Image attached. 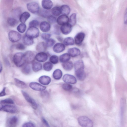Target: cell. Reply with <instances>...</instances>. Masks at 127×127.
Listing matches in <instances>:
<instances>
[{
  "instance_id": "2e32d148",
  "label": "cell",
  "mask_w": 127,
  "mask_h": 127,
  "mask_svg": "<svg viewBox=\"0 0 127 127\" xmlns=\"http://www.w3.org/2000/svg\"><path fill=\"white\" fill-rule=\"evenodd\" d=\"M85 33L80 32L77 33L74 37V42L76 45L80 44L83 41L85 37Z\"/></svg>"
},
{
  "instance_id": "f1b7e54d",
  "label": "cell",
  "mask_w": 127,
  "mask_h": 127,
  "mask_svg": "<svg viewBox=\"0 0 127 127\" xmlns=\"http://www.w3.org/2000/svg\"><path fill=\"white\" fill-rule=\"evenodd\" d=\"M70 59V56L68 53H65L61 55L59 58V61L61 63H64L69 61Z\"/></svg>"
},
{
  "instance_id": "7c38bea8",
  "label": "cell",
  "mask_w": 127,
  "mask_h": 127,
  "mask_svg": "<svg viewBox=\"0 0 127 127\" xmlns=\"http://www.w3.org/2000/svg\"><path fill=\"white\" fill-rule=\"evenodd\" d=\"M72 27L71 25L68 23L62 25L60 28V30L63 34L67 35L71 32Z\"/></svg>"
},
{
  "instance_id": "5bb4252c",
  "label": "cell",
  "mask_w": 127,
  "mask_h": 127,
  "mask_svg": "<svg viewBox=\"0 0 127 127\" xmlns=\"http://www.w3.org/2000/svg\"><path fill=\"white\" fill-rule=\"evenodd\" d=\"M65 47L64 45L61 43H58L54 46L53 50L55 52L57 53H61L65 50Z\"/></svg>"
},
{
  "instance_id": "7402d4cb",
  "label": "cell",
  "mask_w": 127,
  "mask_h": 127,
  "mask_svg": "<svg viewBox=\"0 0 127 127\" xmlns=\"http://www.w3.org/2000/svg\"><path fill=\"white\" fill-rule=\"evenodd\" d=\"M61 13L62 15H67L69 14L70 9L67 5L64 4L62 5L60 7Z\"/></svg>"
},
{
  "instance_id": "e0dca14e",
  "label": "cell",
  "mask_w": 127,
  "mask_h": 127,
  "mask_svg": "<svg viewBox=\"0 0 127 127\" xmlns=\"http://www.w3.org/2000/svg\"><path fill=\"white\" fill-rule=\"evenodd\" d=\"M51 79L49 76L43 75L40 76L39 78L38 81L41 84L44 85H47L51 82Z\"/></svg>"
},
{
  "instance_id": "8992f818",
  "label": "cell",
  "mask_w": 127,
  "mask_h": 127,
  "mask_svg": "<svg viewBox=\"0 0 127 127\" xmlns=\"http://www.w3.org/2000/svg\"><path fill=\"white\" fill-rule=\"evenodd\" d=\"M27 7L28 10L33 14L38 13L40 9L38 4L35 2L28 3L27 4Z\"/></svg>"
},
{
  "instance_id": "ba28073f",
  "label": "cell",
  "mask_w": 127,
  "mask_h": 127,
  "mask_svg": "<svg viewBox=\"0 0 127 127\" xmlns=\"http://www.w3.org/2000/svg\"><path fill=\"white\" fill-rule=\"evenodd\" d=\"M21 92L26 100L31 104L32 107L34 109H36L37 108V106L34 100L25 92L22 91Z\"/></svg>"
},
{
  "instance_id": "ffe728a7",
  "label": "cell",
  "mask_w": 127,
  "mask_h": 127,
  "mask_svg": "<svg viewBox=\"0 0 127 127\" xmlns=\"http://www.w3.org/2000/svg\"><path fill=\"white\" fill-rule=\"evenodd\" d=\"M41 5L43 8L49 10L52 7L53 3L51 0H42Z\"/></svg>"
},
{
  "instance_id": "30bf717a",
  "label": "cell",
  "mask_w": 127,
  "mask_h": 127,
  "mask_svg": "<svg viewBox=\"0 0 127 127\" xmlns=\"http://www.w3.org/2000/svg\"><path fill=\"white\" fill-rule=\"evenodd\" d=\"M29 86L33 90L37 91H42L44 90L46 88L45 86L35 82H31L29 84Z\"/></svg>"
},
{
  "instance_id": "52a82bcc",
  "label": "cell",
  "mask_w": 127,
  "mask_h": 127,
  "mask_svg": "<svg viewBox=\"0 0 127 127\" xmlns=\"http://www.w3.org/2000/svg\"><path fill=\"white\" fill-rule=\"evenodd\" d=\"M8 38L12 42L14 43L19 41L21 38V34L14 31H10L8 34Z\"/></svg>"
},
{
  "instance_id": "681fc988",
  "label": "cell",
  "mask_w": 127,
  "mask_h": 127,
  "mask_svg": "<svg viewBox=\"0 0 127 127\" xmlns=\"http://www.w3.org/2000/svg\"><path fill=\"white\" fill-rule=\"evenodd\" d=\"M54 33L55 34L57 35L60 34V29L59 27L56 26L54 27Z\"/></svg>"
},
{
  "instance_id": "c3c4849f",
  "label": "cell",
  "mask_w": 127,
  "mask_h": 127,
  "mask_svg": "<svg viewBox=\"0 0 127 127\" xmlns=\"http://www.w3.org/2000/svg\"><path fill=\"white\" fill-rule=\"evenodd\" d=\"M23 127H35L34 124L31 122H27L24 123L22 126Z\"/></svg>"
},
{
  "instance_id": "7bdbcfd3",
  "label": "cell",
  "mask_w": 127,
  "mask_h": 127,
  "mask_svg": "<svg viewBox=\"0 0 127 127\" xmlns=\"http://www.w3.org/2000/svg\"><path fill=\"white\" fill-rule=\"evenodd\" d=\"M39 21L36 20H32L30 21L29 24V27H36L39 25Z\"/></svg>"
},
{
  "instance_id": "7a4b0ae2",
  "label": "cell",
  "mask_w": 127,
  "mask_h": 127,
  "mask_svg": "<svg viewBox=\"0 0 127 127\" xmlns=\"http://www.w3.org/2000/svg\"><path fill=\"white\" fill-rule=\"evenodd\" d=\"M79 124L83 127H92L93 126V121L88 117L85 116H81L78 119Z\"/></svg>"
},
{
  "instance_id": "3957f363",
  "label": "cell",
  "mask_w": 127,
  "mask_h": 127,
  "mask_svg": "<svg viewBox=\"0 0 127 127\" xmlns=\"http://www.w3.org/2000/svg\"><path fill=\"white\" fill-rule=\"evenodd\" d=\"M13 62L18 67H21L25 63L24 58V53L19 52L16 53L13 58Z\"/></svg>"
},
{
  "instance_id": "7dc6e473",
  "label": "cell",
  "mask_w": 127,
  "mask_h": 127,
  "mask_svg": "<svg viewBox=\"0 0 127 127\" xmlns=\"http://www.w3.org/2000/svg\"><path fill=\"white\" fill-rule=\"evenodd\" d=\"M1 102L2 103L9 104H13L14 103L13 101L10 98L2 100Z\"/></svg>"
},
{
  "instance_id": "d6986e66",
  "label": "cell",
  "mask_w": 127,
  "mask_h": 127,
  "mask_svg": "<svg viewBox=\"0 0 127 127\" xmlns=\"http://www.w3.org/2000/svg\"><path fill=\"white\" fill-rule=\"evenodd\" d=\"M2 109L6 112L11 113H15L18 111L17 108L15 106L8 105L4 106Z\"/></svg>"
},
{
  "instance_id": "b9f144b4",
  "label": "cell",
  "mask_w": 127,
  "mask_h": 127,
  "mask_svg": "<svg viewBox=\"0 0 127 127\" xmlns=\"http://www.w3.org/2000/svg\"><path fill=\"white\" fill-rule=\"evenodd\" d=\"M62 88L65 91H68L72 89V86L69 84L64 83L62 85Z\"/></svg>"
},
{
  "instance_id": "e575fe53",
  "label": "cell",
  "mask_w": 127,
  "mask_h": 127,
  "mask_svg": "<svg viewBox=\"0 0 127 127\" xmlns=\"http://www.w3.org/2000/svg\"><path fill=\"white\" fill-rule=\"evenodd\" d=\"M53 67L52 63L49 62L44 63L43 65V67L44 70L46 71H49L51 70Z\"/></svg>"
},
{
  "instance_id": "83f0119b",
  "label": "cell",
  "mask_w": 127,
  "mask_h": 127,
  "mask_svg": "<svg viewBox=\"0 0 127 127\" xmlns=\"http://www.w3.org/2000/svg\"><path fill=\"white\" fill-rule=\"evenodd\" d=\"M63 75V73L62 71L59 69L55 70L53 73V78L56 80L60 79Z\"/></svg>"
},
{
  "instance_id": "ee69618b",
  "label": "cell",
  "mask_w": 127,
  "mask_h": 127,
  "mask_svg": "<svg viewBox=\"0 0 127 127\" xmlns=\"http://www.w3.org/2000/svg\"><path fill=\"white\" fill-rule=\"evenodd\" d=\"M51 36L50 34L47 33H44L42 34L41 35V37L42 39L44 40L48 39Z\"/></svg>"
},
{
  "instance_id": "44dd1931",
  "label": "cell",
  "mask_w": 127,
  "mask_h": 127,
  "mask_svg": "<svg viewBox=\"0 0 127 127\" xmlns=\"http://www.w3.org/2000/svg\"><path fill=\"white\" fill-rule=\"evenodd\" d=\"M22 40L24 44L27 46L32 45L34 42L33 38L25 35L23 36Z\"/></svg>"
},
{
  "instance_id": "9c48e42d",
  "label": "cell",
  "mask_w": 127,
  "mask_h": 127,
  "mask_svg": "<svg viewBox=\"0 0 127 127\" xmlns=\"http://www.w3.org/2000/svg\"><path fill=\"white\" fill-rule=\"evenodd\" d=\"M63 80L66 83L74 84L76 83L77 80L73 75L69 74H64L63 77Z\"/></svg>"
},
{
  "instance_id": "f6af8a7d",
  "label": "cell",
  "mask_w": 127,
  "mask_h": 127,
  "mask_svg": "<svg viewBox=\"0 0 127 127\" xmlns=\"http://www.w3.org/2000/svg\"><path fill=\"white\" fill-rule=\"evenodd\" d=\"M16 48L17 50H22L25 49V47L24 44L21 43H19L16 45Z\"/></svg>"
},
{
  "instance_id": "74e56055",
  "label": "cell",
  "mask_w": 127,
  "mask_h": 127,
  "mask_svg": "<svg viewBox=\"0 0 127 127\" xmlns=\"http://www.w3.org/2000/svg\"><path fill=\"white\" fill-rule=\"evenodd\" d=\"M26 28V25L23 23L19 24L17 27L18 31L20 32L23 33L25 32Z\"/></svg>"
},
{
  "instance_id": "cb8c5ba5",
  "label": "cell",
  "mask_w": 127,
  "mask_h": 127,
  "mask_svg": "<svg viewBox=\"0 0 127 127\" xmlns=\"http://www.w3.org/2000/svg\"><path fill=\"white\" fill-rule=\"evenodd\" d=\"M21 67L22 73L26 75L30 74L31 71V69L29 64L25 63Z\"/></svg>"
},
{
  "instance_id": "8fae6325",
  "label": "cell",
  "mask_w": 127,
  "mask_h": 127,
  "mask_svg": "<svg viewBox=\"0 0 127 127\" xmlns=\"http://www.w3.org/2000/svg\"><path fill=\"white\" fill-rule=\"evenodd\" d=\"M48 59L47 54L44 52H41L36 55L35 59L38 62H44Z\"/></svg>"
},
{
  "instance_id": "5b68a950",
  "label": "cell",
  "mask_w": 127,
  "mask_h": 127,
  "mask_svg": "<svg viewBox=\"0 0 127 127\" xmlns=\"http://www.w3.org/2000/svg\"><path fill=\"white\" fill-rule=\"evenodd\" d=\"M35 54L31 51H28L24 53V58L25 63L30 64L34 61Z\"/></svg>"
},
{
  "instance_id": "603a6c76",
  "label": "cell",
  "mask_w": 127,
  "mask_h": 127,
  "mask_svg": "<svg viewBox=\"0 0 127 127\" xmlns=\"http://www.w3.org/2000/svg\"><path fill=\"white\" fill-rule=\"evenodd\" d=\"M30 14L27 12H25L21 14L19 18L20 22L24 23L30 17Z\"/></svg>"
},
{
  "instance_id": "6da1fadb",
  "label": "cell",
  "mask_w": 127,
  "mask_h": 127,
  "mask_svg": "<svg viewBox=\"0 0 127 127\" xmlns=\"http://www.w3.org/2000/svg\"><path fill=\"white\" fill-rule=\"evenodd\" d=\"M74 66L76 76L80 75L85 73L84 70V65L82 60L76 61L74 64Z\"/></svg>"
},
{
  "instance_id": "836d02e7",
  "label": "cell",
  "mask_w": 127,
  "mask_h": 127,
  "mask_svg": "<svg viewBox=\"0 0 127 127\" xmlns=\"http://www.w3.org/2000/svg\"><path fill=\"white\" fill-rule=\"evenodd\" d=\"M18 119L17 117L13 116L10 117L8 121V124L10 126L13 127L16 125L17 123Z\"/></svg>"
},
{
  "instance_id": "bcb514c9",
  "label": "cell",
  "mask_w": 127,
  "mask_h": 127,
  "mask_svg": "<svg viewBox=\"0 0 127 127\" xmlns=\"http://www.w3.org/2000/svg\"><path fill=\"white\" fill-rule=\"evenodd\" d=\"M13 12L15 17H19V18L21 14V10L19 9H17L14 10Z\"/></svg>"
},
{
  "instance_id": "9f6ffc18",
  "label": "cell",
  "mask_w": 127,
  "mask_h": 127,
  "mask_svg": "<svg viewBox=\"0 0 127 127\" xmlns=\"http://www.w3.org/2000/svg\"><path fill=\"white\" fill-rule=\"evenodd\" d=\"M2 70V66L1 64L0 63V73L1 72Z\"/></svg>"
},
{
  "instance_id": "d4e9b609",
  "label": "cell",
  "mask_w": 127,
  "mask_h": 127,
  "mask_svg": "<svg viewBox=\"0 0 127 127\" xmlns=\"http://www.w3.org/2000/svg\"><path fill=\"white\" fill-rule=\"evenodd\" d=\"M32 63V69L34 72H38L42 69V66L40 63L38 62H33Z\"/></svg>"
},
{
  "instance_id": "277c9868",
  "label": "cell",
  "mask_w": 127,
  "mask_h": 127,
  "mask_svg": "<svg viewBox=\"0 0 127 127\" xmlns=\"http://www.w3.org/2000/svg\"><path fill=\"white\" fill-rule=\"evenodd\" d=\"M39 33V31L37 28L29 27L26 31L25 35L33 38L38 37Z\"/></svg>"
},
{
  "instance_id": "484cf974",
  "label": "cell",
  "mask_w": 127,
  "mask_h": 127,
  "mask_svg": "<svg viewBox=\"0 0 127 127\" xmlns=\"http://www.w3.org/2000/svg\"><path fill=\"white\" fill-rule=\"evenodd\" d=\"M62 66L64 70L66 71H69L71 70L73 68L74 64L72 62L69 61L63 63Z\"/></svg>"
},
{
  "instance_id": "f35d334b",
  "label": "cell",
  "mask_w": 127,
  "mask_h": 127,
  "mask_svg": "<svg viewBox=\"0 0 127 127\" xmlns=\"http://www.w3.org/2000/svg\"><path fill=\"white\" fill-rule=\"evenodd\" d=\"M49 61L52 64H55L58 62L59 58L57 56L54 55H52L50 57Z\"/></svg>"
},
{
  "instance_id": "ac0fdd59",
  "label": "cell",
  "mask_w": 127,
  "mask_h": 127,
  "mask_svg": "<svg viewBox=\"0 0 127 127\" xmlns=\"http://www.w3.org/2000/svg\"><path fill=\"white\" fill-rule=\"evenodd\" d=\"M68 52L70 56L72 57H75L79 55L81 53L80 50L78 48L74 47L69 49Z\"/></svg>"
},
{
  "instance_id": "1f68e13d",
  "label": "cell",
  "mask_w": 127,
  "mask_h": 127,
  "mask_svg": "<svg viewBox=\"0 0 127 127\" xmlns=\"http://www.w3.org/2000/svg\"><path fill=\"white\" fill-rule=\"evenodd\" d=\"M76 13L72 14L70 16L68 23L72 27L76 24Z\"/></svg>"
},
{
  "instance_id": "11a10c76",
  "label": "cell",
  "mask_w": 127,
  "mask_h": 127,
  "mask_svg": "<svg viewBox=\"0 0 127 127\" xmlns=\"http://www.w3.org/2000/svg\"><path fill=\"white\" fill-rule=\"evenodd\" d=\"M127 11L126 12V13H125V22H127Z\"/></svg>"
},
{
  "instance_id": "f546056e",
  "label": "cell",
  "mask_w": 127,
  "mask_h": 127,
  "mask_svg": "<svg viewBox=\"0 0 127 127\" xmlns=\"http://www.w3.org/2000/svg\"><path fill=\"white\" fill-rule=\"evenodd\" d=\"M38 14L40 16L44 18H47L50 14V12L48 10L43 9H40Z\"/></svg>"
},
{
  "instance_id": "8d00e7d4",
  "label": "cell",
  "mask_w": 127,
  "mask_h": 127,
  "mask_svg": "<svg viewBox=\"0 0 127 127\" xmlns=\"http://www.w3.org/2000/svg\"><path fill=\"white\" fill-rule=\"evenodd\" d=\"M7 22L8 24L12 27L16 26L18 23L17 20L16 19L12 17L8 18L7 19Z\"/></svg>"
},
{
  "instance_id": "9a60e30c",
  "label": "cell",
  "mask_w": 127,
  "mask_h": 127,
  "mask_svg": "<svg viewBox=\"0 0 127 127\" xmlns=\"http://www.w3.org/2000/svg\"><path fill=\"white\" fill-rule=\"evenodd\" d=\"M40 28L41 31L44 32H47L49 31L51 26L49 23L46 21L42 22L40 25Z\"/></svg>"
},
{
  "instance_id": "4316f807",
  "label": "cell",
  "mask_w": 127,
  "mask_h": 127,
  "mask_svg": "<svg viewBox=\"0 0 127 127\" xmlns=\"http://www.w3.org/2000/svg\"><path fill=\"white\" fill-rule=\"evenodd\" d=\"M47 48L46 43L42 42L39 43L37 45L36 49L37 51L39 52H44L46 50Z\"/></svg>"
},
{
  "instance_id": "60d3db41",
  "label": "cell",
  "mask_w": 127,
  "mask_h": 127,
  "mask_svg": "<svg viewBox=\"0 0 127 127\" xmlns=\"http://www.w3.org/2000/svg\"><path fill=\"white\" fill-rule=\"evenodd\" d=\"M47 18L48 22L49 23L53 24L56 22L57 19L54 15H50Z\"/></svg>"
},
{
  "instance_id": "4fadbf2b",
  "label": "cell",
  "mask_w": 127,
  "mask_h": 127,
  "mask_svg": "<svg viewBox=\"0 0 127 127\" xmlns=\"http://www.w3.org/2000/svg\"><path fill=\"white\" fill-rule=\"evenodd\" d=\"M69 18L67 15H62L59 16L57 19V24L61 25L68 23Z\"/></svg>"
},
{
  "instance_id": "d6a6232c",
  "label": "cell",
  "mask_w": 127,
  "mask_h": 127,
  "mask_svg": "<svg viewBox=\"0 0 127 127\" xmlns=\"http://www.w3.org/2000/svg\"><path fill=\"white\" fill-rule=\"evenodd\" d=\"M15 83L16 86L21 88L24 89L27 87V85L24 82L17 78L14 79Z\"/></svg>"
},
{
  "instance_id": "4dcf8cb0",
  "label": "cell",
  "mask_w": 127,
  "mask_h": 127,
  "mask_svg": "<svg viewBox=\"0 0 127 127\" xmlns=\"http://www.w3.org/2000/svg\"><path fill=\"white\" fill-rule=\"evenodd\" d=\"M63 43L66 46L72 45L74 44L75 42L73 38L71 37H68L64 39Z\"/></svg>"
},
{
  "instance_id": "816d5d0a",
  "label": "cell",
  "mask_w": 127,
  "mask_h": 127,
  "mask_svg": "<svg viewBox=\"0 0 127 127\" xmlns=\"http://www.w3.org/2000/svg\"><path fill=\"white\" fill-rule=\"evenodd\" d=\"M41 119L42 122L44 124V125H45L47 127H49V124L48 122L44 118H42Z\"/></svg>"
},
{
  "instance_id": "f907efd6",
  "label": "cell",
  "mask_w": 127,
  "mask_h": 127,
  "mask_svg": "<svg viewBox=\"0 0 127 127\" xmlns=\"http://www.w3.org/2000/svg\"><path fill=\"white\" fill-rule=\"evenodd\" d=\"M5 89V87L4 88L2 91L0 92V97L2 96L6 95Z\"/></svg>"
},
{
  "instance_id": "db71d44e",
  "label": "cell",
  "mask_w": 127,
  "mask_h": 127,
  "mask_svg": "<svg viewBox=\"0 0 127 127\" xmlns=\"http://www.w3.org/2000/svg\"><path fill=\"white\" fill-rule=\"evenodd\" d=\"M3 106L1 102L0 103V110L2 109Z\"/></svg>"
},
{
  "instance_id": "d590c367",
  "label": "cell",
  "mask_w": 127,
  "mask_h": 127,
  "mask_svg": "<svg viewBox=\"0 0 127 127\" xmlns=\"http://www.w3.org/2000/svg\"><path fill=\"white\" fill-rule=\"evenodd\" d=\"M51 12L54 16H59L61 13L60 8L58 6L54 7L52 9Z\"/></svg>"
},
{
  "instance_id": "f5cc1de1",
  "label": "cell",
  "mask_w": 127,
  "mask_h": 127,
  "mask_svg": "<svg viewBox=\"0 0 127 127\" xmlns=\"http://www.w3.org/2000/svg\"><path fill=\"white\" fill-rule=\"evenodd\" d=\"M56 38L58 40L60 41L61 42L63 40V38L61 36H57Z\"/></svg>"
},
{
  "instance_id": "ab89813d",
  "label": "cell",
  "mask_w": 127,
  "mask_h": 127,
  "mask_svg": "<svg viewBox=\"0 0 127 127\" xmlns=\"http://www.w3.org/2000/svg\"><path fill=\"white\" fill-rule=\"evenodd\" d=\"M55 42L54 39L49 38L46 40L45 43L47 47H50L54 44Z\"/></svg>"
}]
</instances>
